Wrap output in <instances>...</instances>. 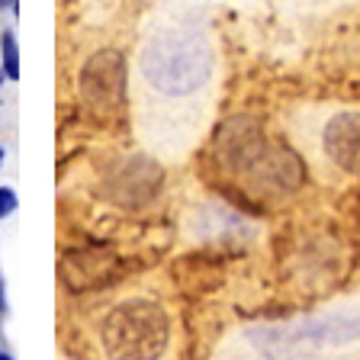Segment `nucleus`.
<instances>
[{"label": "nucleus", "mask_w": 360, "mask_h": 360, "mask_svg": "<svg viewBox=\"0 0 360 360\" xmlns=\"http://www.w3.org/2000/svg\"><path fill=\"white\" fill-rule=\"evenodd\" d=\"M171 277L177 280V290L190 292V296L216 292L225 283V255H216V251L184 255L171 264Z\"/></svg>", "instance_id": "obj_11"}, {"label": "nucleus", "mask_w": 360, "mask_h": 360, "mask_svg": "<svg viewBox=\"0 0 360 360\" xmlns=\"http://www.w3.org/2000/svg\"><path fill=\"white\" fill-rule=\"evenodd\" d=\"M4 77H7V75H0V84H4Z\"/></svg>", "instance_id": "obj_18"}, {"label": "nucleus", "mask_w": 360, "mask_h": 360, "mask_svg": "<svg viewBox=\"0 0 360 360\" xmlns=\"http://www.w3.org/2000/svg\"><path fill=\"white\" fill-rule=\"evenodd\" d=\"M61 283L68 290L84 292V290H103V286H116V280L126 274L122 257L103 245H81L75 251H68L61 257Z\"/></svg>", "instance_id": "obj_8"}, {"label": "nucleus", "mask_w": 360, "mask_h": 360, "mask_svg": "<svg viewBox=\"0 0 360 360\" xmlns=\"http://www.w3.org/2000/svg\"><path fill=\"white\" fill-rule=\"evenodd\" d=\"M142 75L158 94L187 97L196 94L212 75V52L196 32H161L142 52Z\"/></svg>", "instance_id": "obj_2"}, {"label": "nucleus", "mask_w": 360, "mask_h": 360, "mask_svg": "<svg viewBox=\"0 0 360 360\" xmlns=\"http://www.w3.org/2000/svg\"><path fill=\"white\" fill-rule=\"evenodd\" d=\"M16 193L10 187H0V219H7V216H13L16 212Z\"/></svg>", "instance_id": "obj_13"}, {"label": "nucleus", "mask_w": 360, "mask_h": 360, "mask_svg": "<svg viewBox=\"0 0 360 360\" xmlns=\"http://www.w3.org/2000/svg\"><path fill=\"white\" fill-rule=\"evenodd\" d=\"M360 338V319L351 312L277 319L248 328V341L267 360H302L309 354L345 347Z\"/></svg>", "instance_id": "obj_1"}, {"label": "nucleus", "mask_w": 360, "mask_h": 360, "mask_svg": "<svg viewBox=\"0 0 360 360\" xmlns=\"http://www.w3.org/2000/svg\"><path fill=\"white\" fill-rule=\"evenodd\" d=\"M286 270L292 286L319 296L338 286L347 274V251L338 238V229H309L286 251Z\"/></svg>", "instance_id": "obj_5"}, {"label": "nucleus", "mask_w": 360, "mask_h": 360, "mask_svg": "<svg viewBox=\"0 0 360 360\" xmlns=\"http://www.w3.org/2000/svg\"><path fill=\"white\" fill-rule=\"evenodd\" d=\"M0 52H4V75L16 81L20 77V45H16V36L10 30L0 36Z\"/></svg>", "instance_id": "obj_12"}, {"label": "nucleus", "mask_w": 360, "mask_h": 360, "mask_svg": "<svg viewBox=\"0 0 360 360\" xmlns=\"http://www.w3.org/2000/svg\"><path fill=\"white\" fill-rule=\"evenodd\" d=\"M345 212L360 225V187H354L351 193L345 196Z\"/></svg>", "instance_id": "obj_14"}, {"label": "nucleus", "mask_w": 360, "mask_h": 360, "mask_svg": "<svg viewBox=\"0 0 360 360\" xmlns=\"http://www.w3.org/2000/svg\"><path fill=\"white\" fill-rule=\"evenodd\" d=\"M0 7H4V10H13V13H16V10H20V0H0Z\"/></svg>", "instance_id": "obj_15"}, {"label": "nucleus", "mask_w": 360, "mask_h": 360, "mask_svg": "<svg viewBox=\"0 0 360 360\" xmlns=\"http://www.w3.org/2000/svg\"><path fill=\"white\" fill-rule=\"evenodd\" d=\"M0 360H13V357H10V354H0Z\"/></svg>", "instance_id": "obj_16"}, {"label": "nucleus", "mask_w": 360, "mask_h": 360, "mask_svg": "<svg viewBox=\"0 0 360 360\" xmlns=\"http://www.w3.org/2000/svg\"><path fill=\"white\" fill-rule=\"evenodd\" d=\"M161 184H165V171L158 161L145 155L126 158L116 171L106 180V196H110L116 206L122 210H142L161 193Z\"/></svg>", "instance_id": "obj_9"}, {"label": "nucleus", "mask_w": 360, "mask_h": 360, "mask_svg": "<svg viewBox=\"0 0 360 360\" xmlns=\"http://www.w3.org/2000/svg\"><path fill=\"white\" fill-rule=\"evenodd\" d=\"M0 165H4V145H0Z\"/></svg>", "instance_id": "obj_17"}, {"label": "nucleus", "mask_w": 360, "mask_h": 360, "mask_svg": "<svg viewBox=\"0 0 360 360\" xmlns=\"http://www.w3.org/2000/svg\"><path fill=\"white\" fill-rule=\"evenodd\" d=\"M100 341L110 360H161L171 341V319L155 300H126L106 312Z\"/></svg>", "instance_id": "obj_3"}, {"label": "nucleus", "mask_w": 360, "mask_h": 360, "mask_svg": "<svg viewBox=\"0 0 360 360\" xmlns=\"http://www.w3.org/2000/svg\"><path fill=\"white\" fill-rule=\"evenodd\" d=\"M219 184H229V180H219ZM306 184V161L300 158V151L280 139H270L261 155L251 161V167L238 180H232V187H238L255 206H261V212H267V206H277V202L296 196Z\"/></svg>", "instance_id": "obj_4"}, {"label": "nucleus", "mask_w": 360, "mask_h": 360, "mask_svg": "<svg viewBox=\"0 0 360 360\" xmlns=\"http://www.w3.org/2000/svg\"><path fill=\"white\" fill-rule=\"evenodd\" d=\"M267 142H270V135L257 116H251V112L229 116L216 129V135H212L210 155H206V165H210L206 180L210 184H219V180L232 184V180H238L251 167V161L264 151Z\"/></svg>", "instance_id": "obj_6"}, {"label": "nucleus", "mask_w": 360, "mask_h": 360, "mask_svg": "<svg viewBox=\"0 0 360 360\" xmlns=\"http://www.w3.org/2000/svg\"><path fill=\"white\" fill-rule=\"evenodd\" d=\"M77 90H81L84 110L97 122L122 120L129 103V75H126V58L116 49H103L94 52L81 68L77 77Z\"/></svg>", "instance_id": "obj_7"}, {"label": "nucleus", "mask_w": 360, "mask_h": 360, "mask_svg": "<svg viewBox=\"0 0 360 360\" xmlns=\"http://www.w3.org/2000/svg\"><path fill=\"white\" fill-rule=\"evenodd\" d=\"M322 148L338 171L360 180V112H335L322 129Z\"/></svg>", "instance_id": "obj_10"}]
</instances>
